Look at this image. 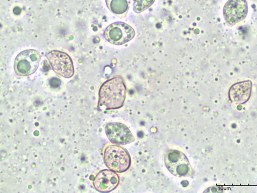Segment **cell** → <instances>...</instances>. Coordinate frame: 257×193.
<instances>
[{"label": "cell", "mask_w": 257, "mask_h": 193, "mask_svg": "<svg viewBox=\"0 0 257 193\" xmlns=\"http://www.w3.org/2000/svg\"><path fill=\"white\" fill-rule=\"evenodd\" d=\"M126 97V86L119 76L107 80L99 91L98 109L102 111L117 110L123 105Z\"/></svg>", "instance_id": "cell-1"}, {"label": "cell", "mask_w": 257, "mask_h": 193, "mask_svg": "<svg viewBox=\"0 0 257 193\" xmlns=\"http://www.w3.org/2000/svg\"><path fill=\"white\" fill-rule=\"evenodd\" d=\"M103 159L106 166L116 173L124 172L132 164L131 157L127 150L117 145L107 146L104 150Z\"/></svg>", "instance_id": "cell-2"}, {"label": "cell", "mask_w": 257, "mask_h": 193, "mask_svg": "<svg viewBox=\"0 0 257 193\" xmlns=\"http://www.w3.org/2000/svg\"><path fill=\"white\" fill-rule=\"evenodd\" d=\"M164 161L169 172L175 176L183 177L193 174V169L188 158L177 150H169L165 154Z\"/></svg>", "instance_id": "cell-3"}, {"label": "cell", "mask_w": 257, "mask_h": 193, "mask_svg": "<svg viewBox=\"0 0 257 193\" xmlns=\"http://www.w3.org/2000/svg\"><path fill=\"white\" fill-rule=\"evenodd\" d=\"M41 60L40 52L34 49L20 52L14 62L15 73L20 76H28L37 70Z\"/></svg>", "instance_id": "cell-4"}, {"label": "cell", "mask_w": 257, "mask_h": 193, "mask_svg": "<svg viewBox=\"0 0 257 193\" xmlns=\"http://www.w3.org/2000/svg\"><path fill=\"white\" fill-rule=\"evenodd\" d=\"M135 30L130 25L116 22L107 27L103 36L110 44L116 46L123 45L131 41L135 36Z\"/></svg>", "instance_id": "cell-5"}, {"label": "cell", "mask_w": 257, "mask_h": 193, "mask_svg": "<svg viewBox=\"0 0 257 193\" xmlns=\"http://www.w3.org/2000/svg\"><path fill=\"white\" fill-rule=\"evenodd\" d=\"M46 56L56 74L67 78L73 76L75 72L73 62L68 54L53 50L47 53Z\"/></svg>", "instance_id": "cell-6"}, {"label": "cell", "mask_w": 257, "mask_h": 193, "mask_svg": "<svg viewBox=\"0 0 257 193\" xmlns=\"http://www.w3.org/2000/svg\"><path fill=\"white\" fill-rule=\"evenodd\" d=\"M104 130L107 137L114 144L123 145L135 141L130 128L122 123L114 122L107 124Z\"/></svg>", "instance_id": "cell-7"}, {"label": "cell", "mask_w": 257, "mask_h": 193, "mask_svg": "<svg viewBox=\"0 0 257 193\" xmlns=\"http://www.w3.org/2000/svg\"><path fill=\"white\" fill-rule=\"evenodd\" d=\"M248 11L246 0H229L223 9L226 23L234 25L241 22L246 18Z\"/></svg>", "instance_id": "cell-8"}, {"label": "cell", "mask_w": 257, "mask_h": 193, "mask_svg": "<svg viewBox=\"0 0 257 193\" xmlns=\"http://www.w3.org/2000/svg\"><path fill=\"white\" fill-rule=\"evenodd\" d=\"M119 176L111 169L99 171L93 180L95 189L102 192H109L114 190L119 183Z\"/></svg>", "instance_id": "cell-9"}, {"label": "cell", "mask_w": 257, "mask_h": 193, "mask_svg": "<svg viewBox=\"0 0 257 193\" xmlns=\"http://www.w3.org/2000/svg\"><path fill=\"white\" fill-rule=\"evenodd\" d=\"M251 82L243 81L235 84L229 91V97L231 101L239 104H243L249 99L251 90Z\"/></svg>", "instance_id": "cell-10"}, {"label": "cell", "mask_w": 257, "mask_h": 193, "mask_svg": "<svg viewBox=\"0 0 257 193\" xmlns=\"http://www.w3.org/2000/svg\"><path fill=\"white\" fill-rule=\"evenodd\" d=\"M107 8L116 16L123 18L130 10L131 0H105Z\"/></svg>", "instance_id": "cell-11"}, {"label": "cell", "mask_w": 257, "mask_h": 193, "mask_svg": "<svg viewBox=\"0 0 257 193\" xmlns=\"http://www.w3.org/2000/svg\"><path fill=\"white\" fill-rule=\"evenodd\" d=\"M156 0H133V9L135 12L140 14L151 8Z\"/></svg>", "instance_id": "cell-12"}]
</instances>
